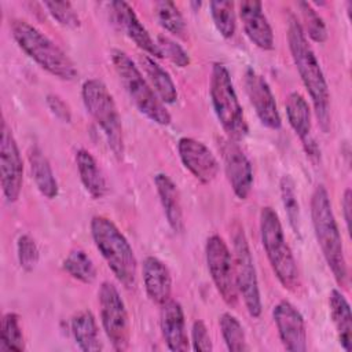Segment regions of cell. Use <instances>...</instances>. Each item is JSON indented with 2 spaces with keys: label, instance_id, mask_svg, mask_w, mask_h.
<instances>
[{
  "label": "cell",
  "instance_id": "cell-3",
  "mask_svg": "<svg viewBox=\"0 0 352 352\" xmlns=\"http://www.w3.org/2000/svg\"><path fill=\"white\" fill-rule=\"evenodd\" d=\"M8 26L18 47L41 69L63 81L77 78L78 70L76 63L40 29L21 18L10 19Z\"/></svg>",
  "mask_w": 352,
  "mask_h": 352
},
{
  "label": "cell",
  "instance_id": "cell-19",
  "mask_svg": "<svg viewBox=\"0 0 352 352\" xmlns=\"http://www.w3.org/2000/svg\"><path fill=\"white\" fill-rule=\"evenodd\" d=\"M238 12L248 38L260 50L272 51L275 48V38L272 28L263 11V3L256 0L241 1Z\"/></svg>",
  "mask_w": 352,
  "mask_h": 352
},
{
  "label": "cell",
  "instance_id": "cell-10",
  "mask_svg": "<svg viewBox=\"0 0 352 352\" xmlns=\"http://www.w3.org/2000/svg\"><path fill=\"white\" fill-rule=\"evenodd\" d=\"M100 322L106 337L114 351H126L131 341L129 316L117 286L109 280L102 282L98 292Z\"/></svg>",
  "mask_w": 352,
  "mask_h": 352
},
{
  "label": "cell",
  "instance_id": "cell-39",
  "mask_svg": "<svg viewBox=\"0 0 352 352\" xmlns=\"http://www.w3.org/2000/svg\"><path fill=\"white\" fill-rule=\"evenodd\" d=\"M45 103L50 111L62 122H72V109L70 106L59 96L55 94H48L45 96Z\"/></svg>",
  "mask_w": 352,
  "mask_h": 352
},
{
  "label": "cell",
  "instance_id": "cell-20",
  "mask_svg": "<svg viewBox=\"0 0 352 352\" xmlns=\"http://www.w3.org/2000/svg\"><path fill=\"white\" fill-rule=\"evenodd\" d=\"M160 327L162 338L169 351L186 352L190 349L184 311L179 301L169 298L161 305Z\"/></svg>",
  "mask_w": 352,
  "mask_h": 352
},
{
  "label": "cell",
  "instance_id": "cell-28",
  "mask_svg": "<svg viewBox=\"0 0 352 352\" xmlns=\"http://www.w3.org/2000/svg\"><path fill=\"white\" fill-rule=\"evenodd\" d=\"M63 270L81 283H92L96 279V267L82 249H72L62 263Z\"/></svg>",
  "mask_w": 352,
  "mask_h": 352
},
{
  "label": "cell",
  "instance_id": "cell-29",
  "mask_svg": "<svg viewBox=\"0 0 352 352\" xmlns=\"http://www.w3.org/2000/svg\"><path fill=\"white\" fill-rule=\"evenodd\" d=\"M25 337L19 323V315L15 312H7L1 318L0 324V351H25Z\"/></svg>",
  "mask_w": 352,
  "mask_h": 352
},
{
  "label": "cell",
  "instance_id": "cell-31",
  "mask_svg": "<svg viewBox=\"0 0 352 352\" xmlns=\"http://www.w3.org/2000/svg\"><path fill=\"white\" fill-rule=\"evenodd\" d=\"M209 10L217 32L224 38H231L236 30L235 4L227 0H214L210 1Z\"/></svg>",
  "mask_w": 352,
  "mask_h": 352
},
{
  "label": "cell",
  "instance_id": "cell-14",
  "mask_svg": "<svg viewBox=\"0 0 352 352\" xmlns=\"http://www.w3.org/2000/svg\"><path fill=\"white\" fill-rule=\"evenodd\" d=\"M272 319L278 330L279 340L286 351L305 352L307 324L302 314L287 300H280L272 308Z\"/></svg>",
  "mask_w": 352,
  "mask_h": 352
},
{
  "label": "cell",
  "instance_id": "cell-35",
  "mask_svg": "<svg viewBox=\"0 0 352 352\" xmlns=\"http://www.w3.org/2000/svg\"><path fill=\"white\" fill-rule=\"evenodd\" d=\"M155 41L161 51L162 58L169 59L173 65H176L177 67H182V69L187 67L190 65L191 59H190L188 52L172 37H169L166 34H158Z\"/></svg>",
  "mask_w": 352,
  "mask_h": 352
},
{
  "label": "cell",
  "instance_id": "cell-23",
  "mask_svg": "<svg viewBox=\"0 0 352 352\" xmlns=\"http://www.w3.org/2000/svg\"><path fill=\"white\" fill-rule=\"evenodd\" d=\"M329 311L331 322L336 327L340 345L345 352L352 351V315L351 307L345 296L338 289L329 293Z\"/></svg>",
  "mask_w": 352,
  "mask_h": 352
},
{
  "label": "cell",
  "instance_id": "cell-37",
  "mask_svg": "<svg viewBox=\"0 0 352 352\" xmlns=\"http://www.w3.org/2000/svg\"><path fill=\"white\" fill-rule=\"evenodd\" d=\"M44 7L59 25L70 29L80 28V16L70 1H45Z\"/></svg>",
  "mask_w": 352,
  "mask_h": 352
},
{
  "label": "cell",
  "instance_id": "cell-12",
  "mask_svg": "<svg viewBox=\"0 0 352 352\" xmlns=\"http://www.w3.org/2000/svg\"><path fill=\"white\" fill-rule=\"evenodd\" d=\"M0 184L7 202L12 204L19 198L23 184V161L12 131L6 120L1 122Z\"/></svg>",
  "mask_w": 352,
  "mask_h": 352
},
{
  "label": "cell",
  "instance_id": "cell-1",
  "mask_svg": "<svg viewBox=\"0 0 352 352\" xmlns=\"http://www.w3.org/2000/svg\"><path fill=\"white\" fill-rule=\"evenodd\" d=\"M287 43L298 76L311 98L315 116L323 132L330 131V92L320 63L302 32L298 19L289 16Z\"/></svg>",
  "mask_w": 352,
  "mask_h": 352
},
{
  "label": "cell",
  "instance_id": "cell-18",
  "mask_svg": "<svg viewBox=\"0 0 352 352\" xmlns=\"http://www.w3.org/2000/svg\"><path fill=\"white\" fill-rule=\"evenodd\" d=\"M111 18L114 25L124 32L142 51L153 58H162L157 41L150 36L144 25L138 18L135 10L124 0H116L110 3Z\"/></svg>",
  "mask_w": 352,
  "mask_h": 352
},
{
  "label": "cell",
  "instance_id": "cell-30",
  "mask_svg": "<svg viewBox=\"0 0 352 352\" xmlns=\"http://www.w3.org/2000/svg\"><path fill=\"white\" fill-rule=\"evenodd\" d=\"M219 326L223 341L228 351L242 352L249 349L243 326L235 315H232L231 312L221 314V316L219 318Z\"/></svg>",
  "mask_w": 352,
  "mask_h": 352
},
{
  "label": "cell",
  "instance_id": "cell-27",
  "mask_svg": "<svg viewBox=\"0 0 352 352\" xmlns=\"http://www.w3.org/2000/svg\"><path fill=\"white\" fill-rule=\"evenodd\" d=\"M70 330L77 346L84 352H96L103 348L99 338V327L89 309H81L72 316Z\"/></svg>",
  "mask_w": 352,
  "mask_h": 352
},
{
  "label": "cell",
  "instance_id": "cell-24",
  "mask_svg": "<svg viewBox=\"0 0 352 352\" xmlns=\"http://www.w3.org/2000/svg\"><path fill=\"white\" fill-rule=\"evenodd\" d=\"M74 160H76V166L78 170L80 180L85 191L94 199L103 198L107 192V183L95 157L88 150L80 148L76 151Z\"/></svg>",
  "mask_w": 352,
  "mask_h": 352
},
{
  "label": "cell",
  "instance_id": "cell-25",
  "mask_svg": "<svg viewBox=\"0 0 352 352\" xmlns=\"http://www.w3.org/2000/svg\"><path fill=\"white\" fill-rule=\"evenodd\" d=\"M139 62L146 73L148 84L161 102L164 104H173L177 100V88L170 74L150 55H140Z\"/></svg>",
  "mask_w": 352,
  "mask_h": 352
},
{
  "label": "cell",
  "instance_id": "cell-26",
  "mask_svg": "<svg viewBox=\"0 0 352 352\" xmlns=\"http://www.w3.org/2000/svg\"><path fill=\"white\" fill-rule=\"evenodd\" d=\"M30 173L34 180V184L40 194L47 199H54L59 194V186L52 170V166L48 158L44 155L40 147L34 146L29 150L28 154Z\"/></svg>",
  "mask_w": 352,
  "mask_h": 352
},
{
  "label": "cell",
  "instance_id": "cell-21",
  "mask_svg": "<svg viewBox=\"0 0 352 352\" xmlns=\"http://www.w3.org/2000/svg\"><path fill=\"white\" fill-rule=\"evenodd\" d=\"M142 278L147 297L157 305L165 304L172 293V276L168 265L155 256H147L142 264Z\"/></svg>",
  "mask_w": 352,
  "mask_h": 352
},
{
  "label": "cell",
  "instance_id": "cell-16",
  "mask_svg": "<svg viewBox=\"0 0 352 352\" xmlns=\"http://www.w3.org/2000/svg\"><path fill=\"white\" fill-rule=\"evenodd\" d=\"M224 172L234 195L243 201L253 187V168L245 151L236 142L227 139L221 144Z\"/></svg>",
  "mask_w": 352,
  "mask_h": 352
},
{
  "label": "cell",
  "instance_id": "cell-8",
  "mask_svg": "<svg viewBox=\"0 0 352 352\" xmlns=\"http://www.w3.org/2000/svg\"><path fill=\"white\" fill-rule=\"evenodd\" d=\"M81 98L87 111L102 129L113 155L121 160L124 157L122 122L114 98L106 84L99 78L85 80L81 87Z\"/></svg>",
  "mask_w": 352,
  "mask_h": 352
},
{
  "label": "cell",
  "instance_id": "cell-2",
  "mask_svg": "<svg viewBox=\"0 0 352 352\" xmlns=\"http://www.w3.org/2000/svg\"><path fill=\"white\" fill-rule=\"evenodd\" d=\"M311 221L316 242L336 282L341 287H346L348 267L344 254L342 239L333 212L330 195L324 184H318L312 191Z\"/></svg>",
  "mask_w": 352,
  "mask_h": 352
},
{
  "label": "cell",
  "instance_id": "cell-11",
  "mask_svg": "<svg viewBox=\"0 0 352 352\" xmlns=\"http://www.w3.org/2000/svg\"><path fill=\"white\" fill-rule=\"evenodd\" d=\"M205 258L217 293L227 305L235 307L239 294L235 282L234 257L228 245L220 235L213 234L206 239Z\"/></svg>",
  "mask_w": 352,
  "mask_h": 352
},
{
  "label": "cell",
  "instance_id": "cell-9",
  "mask_svg": "<svg viewBox=\"0 0 352 352\" xmlns=\"http://www.w3.org/2000/svg\"><path fill=\"white\" fill-rule=\"evenodd\" d=\"M232 257L238 294L242 297L248 314L257 319L263 312L258 278L254 267L253 254L243 227L235 221L232 226Z\"/></svg>",
  "mask_w": 352,
  "mask_h": 352
},
{
  "label": "cell",
  "instance_id": "cell-17",
  "mask_svg": "<svg viewBox=\"0 0 352 352\" xmlns=\"http://www.w3.org/2000/svg\"><path fill=\"white\" fill-rule=\"evenodd\" d=\"M287 122L298 136L304 151L312 160L320 158V148L312 135V111L307 99L297 91L289 94L285 102Z\"/></svg>",
  "mask_w": 352,
  "mask_h": 352
},
{
  "label": "cell",
  "instance_id": "cell-5",
  "mask_svg": "<svg viewBox=\"0 0 352 352\" xmlns=\"http://www.w3.org/2000/svg\"><path fill=\"white\" fill-rule=\"evenodd\" d=\"M260 238L279 283L290 292L297 290L301 286L300 270L285 238L280 219L271 206H263L260 210Z\"/></svg>",
  "mask_w": 352,
  "mask_h": 352
},
{
  "label": "cell",
  "instance_id": "cell-36",
  "mask_svg": "<svg viewBox=\"0 0 352 352\" xmlns=\"http://www.w3.org/2000/svg\"><path fill=\"white\" fill-rule=\"evenodd\" d=\"M16 257L21 268L26 272L33 271L37 265L40 252L36 245V241L29 234L19 235L16 241Z\"/></svg>",
  "mask_w": 352,
  "mask_h": 352
},
{
  "label": "cell",
  "instance_id": "cell-22",
  "mask_svg": "<svg viewBox=\"0 0 352 352\" xmlns=\"http://www.w3.org/2000/svg\"><path fill=\"white\" fill-rule=\"evenodd\" d=\"M154 184L169 227L177 234L183 232L184 219L177 186L166 173H157L154 176Z\"/></svg>",
  "mask_w": 352,
  "mask_h": 352
},
{
  "label": "cell",
  "instance_id": "cell-13",
  "mask_svg": "<svg viewBox=\"0 0 352 352\" xmlns=\"http://www.w3.org/2000/svg\"><path fill=\"white\" fill-rule=\"evenodd\" d=\"M245 89L260 122L272 131L282 126V117L268 81L254 69L245 70Z\"/></svg>",
  "mask_w": 352,
  "mask_h": 352
},
{
  "label": "cell",
  "instance_id": "cell-38",
  "mask_svg": "<svg viewBox=\"0 0 352 352\" xmlns=\"http://www.w3.org/2000/svg\"><path fill=\"white\" fill-rule=\"evenodd\" d=\"M191 348L197 352H210L213 349L208 327L201 319H197L191 326Z\"/></svg>",
  "mask_w": 352,
  "mask_h": 352
},
{
  "label": "cell",
  "instance_id": "cell-6",
  "mask_svg": "<svg viewBox=\"0 0 352 352\" xmlns=\"http://www.w3.org/2000/svg\"><path fill=\"white\" fill-rule=\"evenodd\" d=\"M110 58L121 84L138 110L158 125H169L172 121L170 113L157 96L148 81L143 77L132 58L120 48H113L110 51Z\"/></svg>",
  "mask_w": 352,
  "mask_h": 352
},
{
  "label": "cell",
  "instance_id": "cell-34",
  "mask_svg": "<svg viewBox=\"0 0 352 352\" xmlns=\"http://www.w3.org/2000/svg\"><path fill=\"white\" fill-rule=\"evenodd\" d=\"M155 16L160 25L169 33L182 36L186 32V22L177 6L169 0L155 3Z\"/></svg>",
  "mask_w": 352,
  "mask_h": 352
},
{
  "label": "cell",
  "instance_id": "cell-7",
  "mask_svg": "<svg viewBox=\"0 0 352 352\" xmlns=\"http://www.w3.org/2000/svg\"><path fill=\"white\" fill-rule=\"evenodd\" d=\"M209 95L213 111L227 138L239 142L248 132V121L226 65L214 62L210 70Z\"/></svg>",
  "mask_w": 352,
  "mask_h": 352
},
{
  "label": "cell",
  "instance_id": "cell-15",
  "mask_svg": "<svg viewBox=\"0 0 352 352\" xmlns=\"http://www.w3.org/2000/svg\"><path fill=\"white\" fill-rule=\"evenodd\" d=\"M177 153L184 168L202 184L213 182L220 165L212 150L202 142L183 136L177 142Z\"/></svg>",
  "mask_w": 352,
  "mask_h": 352
},
{
  "label": "cell",
  "instance_id": "cell-40",
  "mask_svg": "<svg viewBox=\"0 0 352 352\" xmlns=\"http://www.w3.org/2000/svg\"><path fill=\"white\" fill-rule=\"evenodd\" d=\"M341 208H342V214H344V220H345L346 228L349 230V223H351V208H352V191H351V188H345V191H344V194H342Z\"/></svg>",
  "mask_w": 352,
  "mask_h": 352
},
{
  "label": "cell",
  "instance_id": "cell-32",
  "mask_svg": "<svg viewBox=\"0 0 352 352\" xmlns=\"http://www.w3.org/2000/svg\"><path fill=\"white\" fill-rule=\"evenodd\" d=\"M279 192H280V199L289 220V224L292 230L300 235V205L297 199V192H296V183L290 175H283L279 180Z\"/></svg>",
  "mask_w": 352,
  "mask_h": 352
},
{
  "label": "cell",
  "instance_id": "cell-33",
  "mask_svg": "<svg viewBox=\"0 0 352 352\" xmlns=\"http://www.w3.org/2000/svg\"><path fill=\"white\" fill-rule=\"evenodd\" d=\"M298 8L301 11L302 23L300 22L302 32L305 36H308L315 43H324L327 40V28L323 21V18L318 14V11L314 8V6L308 1H300ZM307 37V38H308Z\"/></svg>",
  "mask_w": 352,
  "mask_h": 352
},
{
  "label": "cell",
  "instance_id": "cell-4",
  "mask_svg": "<svg viewBox=\"0 0 352 352\" xmlns=\"http://www.w3.org/2000/svg\"><path fill=\"white\" fill-rule=\"evenodd\" d=\"M92 241L116 279L126 289L136 283L138 260L121 230L106 216L96 214L89 223Z\"/></svg>",
  "mask_w": 352,
  "mask_h": 352
}]
</instances>
